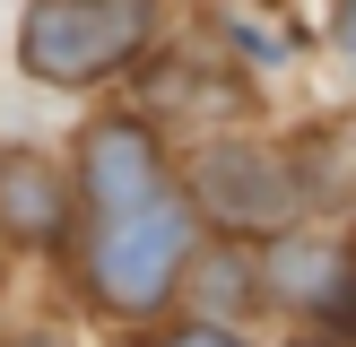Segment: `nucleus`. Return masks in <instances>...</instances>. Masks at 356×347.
<instances>
[{
	"mask_svg": "<svg viewBox=\"0 0 356 347\" xmlns=\"http://www.w3.org/2000/svg\"><path fill=\"white\" fill-rule=\"evenodd\" d=\"M183 260H191V208L165 200V191H156L148 208H131V217H104L96 243H87V269H96L104 304H122V312L156 304Z\"/></svg>",
	"mask_w": 356,
	"mask_h": 347,
	"instance_id": "obj_1",
	"label": "nucleus"
},
{
	"mask_svg": "<svg viewBox=\"0 0 356 347\" xmlns=\"http://www.w3.org/2000/svg\"><path fill=\"white\" fill-rule=\"evenodd\" d=\"M148 44V9H131V0H104V9H35L26 17V69L52 87H79V78H104L113 61H131V52Z\"/></svg>",
	"mask_w": 356,
	"mask_h": 347,
	"instance_id": "obj_2",
	"label": "nucleus"
},
{
	"mask_svg": "<svg viewBox=\"0 0 356 347\" xmlns=\"http://www.w3.org/2000/svg\"><path fill=\"white\" fill-rule=\"evenodd\" d=\"M156 191H165V174H156V139L139 130V121H104V130L87 139V200H96V226L148 208Z\"/></svg>",
	"mask_w": 356,
	"mask_h": 347,
	"instance_id": "obj_3",
	"label": "nucleus"
},
{
	"mask_svg": "<svg viewBox=\"0 0 356 347\" xmlns=\"http://www.w3.org/2000/svg\"><path fill=\"white\" fill-rule=\"evenodd\" d=\"M200 191L226 200V217H243V226H270L278 208H287V200H278V165H261L252 148H218L200 165Z\"/></svg>",
	"mask_w": 356,
	"mask_h": 347,
	"instance_id": "obj_4",
	"label": "nucleus"
},
{
	"mask_svg": "<svg viewBox=\"0 0 356 347\" xmlns=\"http://www.w3.org/2000/svg\"><path fill=\"white\" fill-rule=\"evenodd\" d=\"M0 226L17 235H61V183H52L44 156H0Z\"/></svg>",
	"mask_w": 356,
	"mask_h": 347,
	"instance_id": "obj_5",
	"label": "nucleus"
},
{
	"mask_svg": "<svg viewBox=\"0 0 356 347\" xmlns=\"http://www.w3.org/2000/svg\"><path fill=\"white\" fill-rule=\"evenodd\" d=\"M278 278H287V295H305V304L348 312V252H322V243H287V252H278Z\"/></svg>",
	"mask_w": 356,
	"mask_h": 347,
	"instance_id": "obj_6",
	"label": "nucleus"
},
{
	"mask_svg": "<svg viewBox=\"0 0 356 347\" xmlns=\"http://www.w3.org/2000/svg\"><path fill=\"white\" fill-rule=\"evenodd\" d=\"M165 347H243V339H235V330H174Z\"/></svg>",
	"mask_w": 356,
	"mask_h": 347,
	"instance_id": "obj_7",
	"label": "nucleus"
},
{
	"mask_svg": "<svg viewBox=\"0 0 356 347\" xmlns=\"http://www.w3.org/2000/svg\"><path fill=\"white\" fill-rule=\"evenodd\" d=\"M339 35H348V44H356V9H348V17H339Z\"/></svg>",
	"mask_w": 356,
	"mask_h": 347,
	"instance_id": "obj_8",
	"label": "nucleus"
}]
</instances>
